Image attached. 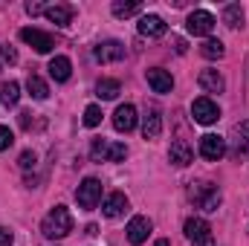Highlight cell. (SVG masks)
Returning a JSON list of instances; mask_svg holds the SVG:
<instances>
[{
	"label": "cell",
	"mask_w": 249,
	"mask_h": 246,
	"mask_svg": "<svg viewBox=\"0 0 249 246\" xmlns=\"http://www.w3.org/2000/svg\"><path fill=\"white\" fill-rule=\"evenodd\" d=\"M41 232H44L47 238H53V241L67 238V235L72 232V214H70V209H67V206H55V209L44 217Z\"/></svg>",
	"instance_id": "1"
},
{
	"label": "cell",
	"mask_w": 249,
	"mask_h": 246,
	"mask_svg": "<svg viewBox=\"0 0 249 246\" xmlns=\"http://www.w3.org/2000/svg\"><path fill=\"white\" fill-rule=\"evenodd\" d=\"M93 159L96 162H122L127 157V148L119 145V142H107V139H96L93 142Z\"/></svg>",
	"instance_id": "2"
},
{
	"label": "cell",
	"mask_w": 249,
	"mask_h": 246,
	"mask_svg": "<svg viewBox=\"0 0 249 246\" xmlns=\"http://www.w3.org/2000/svg\"><path fill=\"white\" fill-rule=\"evenodd\" d=\"M188 197H191L203 211H217V206H220V191H217L214 185H206V183L191 185Z\"/></svg>",
	"instance_id": "3"
},
{
	"label": "cell",
	"mask_w": 249,
	"mask_h": 246,
	"mask_svg": "<svg viewBox=\"0 0 249 246\" xmlns=\"http://www.w3.org/2000/svg\"><path fill=\"white\" fill-rule=\"evenodd\" d=\"M20 41H23V44H29V47H32L35 53H41V55L53 53V47H55L53 35H47V32H41V29H35V26L20 29Z\"/></svg>",
	"instance_id": "4"
},
{
	"label": "cell",
	"mask_w": 249,
	"mask_h": 246,
	"mask_svg": "<svg viewBox=\"0 0 249 246\" xmlns=\"http://www.w3.org/2000/svg\"><path fill=\"white\" fill-rule=\"evenodd\" d=\"M75 200H78V206L81 209H96L99 206V200H102V183L99 180H93V177H87L84 183L78 185V191H75Z\"/></svg>",
	"instance_id": "5"
},
{
	"label": "cell",
	"mask_w": 249,
	"mask_h": 246,
	"mask_svg": "<svg viewBox=\"0 0 249 246\" xmlns=\"http://www.w3.org/2000/svg\"><path fill=\"white\" fill-rule=\"evenodd\" d=\"M191 116H194V122L197 124H214L220 119V107L212 102V99H194V105H191Z\"/></svg>",
	"instance_id": "6"
},
{
	"label": "cell",
	"mask_w": 249,
	"mask_h": 246,
	"mask_svg": "<svg viewBox=\"0 0 249 246\" xmlns=\"http://www.w3.org/2000/svg\"><path fill=\"white\" fill-rule=\"evenodd\" d=\"M229 154L232 157H249V119L238 122L229 136Z\"/></svg>",
	"instance_id": "7"
},
{
	"label": "cell",
	"mask_w": 249,
	"mask_h": 246,
	"mask_svg": "<svg viewBox=\"0 0 249 246\" xmlns=\"http://www.w3.org/2000/svg\"><path fill=\"white\" fill-rule=\"evenodd\" d=\"M186 238L194 246H212V229L203 217H188L186 220Z\"/></svg>",
	"instance_id": "8"
},
{
	"label": "cell",
	"mask_w": 249,
	"mask_h": 246,
	"mask_svg": "<svg viewBox=\"0 0 249 246\" xmlns=\"http://www.w3.org/2000/svg\"><path fill=\"white\" fill-rule=\"evenodd\" d=\"M223 154H226V139H223V136H217V133H206V136H200V157L217 162Z\"/></svg>",
	"instance_id": "9"
},
{
	"label": "cell",
	"mask_w": 249,
	"mask_h": 246,
	"mask_svg": "<svg viewBox=\"0 0 249 246\" xmlns=\"http://www.w3.org/2000/svg\"><path fill=\"white\" fill-rule=\"evenodd\" d=\"M186 26H188L191 35H212V29H214V15L206 12V9H197V12L188 15Z\"/></svg>",
	"instance_id": "10"
},
{
	"label": "cell",
	"mask_w": 249,
	"mask_h": 246,
	"mask_svg": "<svg viewBox=\"0 0 249 246\" xmlns=\"http://www.w3.org/2000/svg\"><path fill=\"white\" fill-rule=\"evenodd\" d=\"M151 229H154V226H151V220H148V217H142V214H136V217H130V223H127V229H124V232H127V241H130L133 246H142L145 241H148Z\"/></svg>",
	"instance_id": "11"
},
{
	"label": "cell",
	"mask_w": 249,
	"mask_h": 246,
	"mask_svg": "<svg viewBox=\"0 0 249 246\" xmlns=\"http://www.w3.org/2000/svg\"><path fill=\"white\" fill-rule=\"evenodd\" d=\"M93 58L99 64H113V61H122L124 58V44L119 41H105L93 50Z\"/></svg>",
	"instance_id": "12"
},
{
	"label": "cell",
	"mask_w": 249,
	"mask_h": 246,
	"mask_svg": "<svg viewBox=\"0 0 249 246\" xmlns=\"http://www.w3.org/2000/svg\"><path fill=\"white\" fill-rule=\"evenodd\" d=\"M145 78H148V84H151V90H154V93H171V90H174V78H171V72H168V70H162V67L148 70V72H145Z\"/></svg>",
	"instance_id": "13"
},
{
	"label": "cell",
	"mask_w": 249,
	"mask_h": 246,
	"mask_svg": "<svg viewBox=\"0 0 249 246\" xmlns=\"http://www.w3.org/2000/svg\"><path fill=\"white\" fill-rule=\"evenodd\" d=\"M113 127L119 133H130L136 127V107L133 105H119L116 113H113Z\"/></svg>",
	"instance_id": "14"
},
{
	"label": "cell",
	"mask_w": 249,
	"mask_h": 246,
	"mask_svg": "<svg viewBox=\"0 0 249 246\" xmlns=\"http://www.w3.org/2000/svg\"><path fill=\"white\" fill-rule=\"evenodd\" d=\"M165 20L160 15H142L139 18V35H148V38H162L165 35Z\"/></svg>",
	"instance_id": "15"
},
{
	"label": "cell",
	"mask_w": 249,
	"mask_h": 246,
	"mask_svg": "<svg viewBox=\"0 0 249 246\" xmlns=\"http://www.w3.org/2000/svg\"><path fill=\"white\" fill-rule=\"evenodd\" d=\"M127 206H130V203H127V197H124L122 191H113V194H107V197H105L102 211H105V217H110V220H113V217H119V214L127 211Z\"/></svg>",
	"instance_id": "16"
},
{
	"label": "cell",
	"mask_w": 249,
	"mask_h": 246,
	"mask_svg": "<svg viewBox=\"0 0 249 246\" xmlns=\"http://www.w3.org/2000/svg\"><path fill=\"white\" fill-rule=\"evenodd\" d=\"M168 159H171L177 168H186L188 162L194 159V154H191V145H188L186 139H174V142H171V151H168Z\"/></svg>",
	"instance_id": "17"
},
{
	"label": "cell",
	"mask_w": 249,
	"mask_h": 246,
	"mask_svg": "<svg viewBox=\"0 0 249 246\" xmlns=\"http://www.w3.org/2000/svg\"><path fill=\"white\" fill-rule=\"evenodd\" d=\"M197 84H200L206 93H223V90H226V81H223V75H220L217 70H203V72L197 75Z\"/></svg>",
	"instance_id": "18"
},
{
	"label": "cell",
	"mask_w": 249,
	"mask_h": 246,
	"mask_svg": "<svg viewBox=\"0 0 249 246\" xmlns=\"http://www.w3.org/2000/svg\"><path fill=\"white\" fill-rule=\"evenodd\" d=\"M160 133H162V116L157 110H148L142 116V136L145 139H157Z\"/></svg>",
	"instance_id": "19"
},
{
	"label": "cell",
	"mask_w": 249,
	"mask_h": 246,
	"mask_svg": "<svg viewBox=\"0 0 249 246\" xmlns=\"http://www.w3.org/2000/svg\"><path fill=\"white\" fill-rule=\"evenodd\" d=\"M55 26H70V20H72V6H67V3H55V6H47V12H44Z\"/></svg>",
	"instance_id": "20"
},
{
	"label": "cell",
	"mask_w": 249,
	"mask_h": 246,
	"mask_svg": "<svg viewBox=\"0 0 249 246\" xmlns=\"http://www.w3.org/2000/svg\"><path fill=\"white\" fill-rule=\"evenodd\" d=\"M47 70H50V75H53L55 81H70V75H72V64H70L67 55H55Z\"/></svg>",
	"instance_id": "21"
},
{
	"label": "cell",
	"mask_w": 249,
	"mask_h": 246,
	"mask_svg": "<svg viewBox=\"0 0 249 246\" xmlns=\"http://www.w3.org/2000/svg\"><path fill=\"white\" fill-rule=\"evenodd\" d=\"M0 102H3L6 107H15V105L20 102V84H18V81H6V84L0 87Z\"/></svg>",
	"instance_id": "22"
},
{
	"label": "cell",
	"mask_w": 249,
	"mask_h": 246,
	"mask_svg": "<svg viewBox=\"0 0 249 246\" xmlns=\"http://www.w3.org/2000/svg\"><path fill=\"white\" fill-rule=\"evenodd\" d=\"M223 23L232 26V29L244 26V9H241V3H229V6L223 9Z\"/></svg>",
	"instance_id": "23"
},
{
	"label": "cell",
	"mask_w": 249,
	"mask_h": 246,
	"mask_svg": "<svg viewBox=\"0 0 249 246\" xmlns=\"http://www.w3.org/2000/svg\"><path fill=\"white\" fill-rule=\"evenodd\" d=\"M26 90H29L32 99H47L50 96V87H47V81L41 75H29L26 78Z\"/></svg>",
	"instance_id": "24"
},
{
	"label": "cell",
	"mask_w": 249,
	"mask_h": 246,
	"mask_svg": "<svg viewBox=\"0 0 249 246\" xmlns=\"http://www.w3.org/2000/svg\"><path fill=\"white\" fill-rule=\"evenodd\" d=\"M139 9H142L139 0H127V3H124V0H113V6H110V12H113L116 18H130V15H136Z\"/></svg>",
	"instance_id": "25"
},
{
	"label": "cell",
	"mask_w": 249,
	"mask_h": 246,
	"mask_svg": "<svg viewBox=\"0 0 249 246\" xmlns=\"http://www.w3.org/2000/svg\"><path fill=\"white\" fill-rule=\"evenodd\" d=\"M223 53H226V50H223V44H220L217 38H209V41L200 47V55H203V58H209V61H217V58H223Z\"/></svg>",
	"instance_id": "26"
},
{
	"label": "cell",
	"mask_w": 249,
	"mask_h": 246,
	"mask_svg": "<svg viewBox=\"0 0 249 246\" xmlns=\"http://www.w3.org/2000/svg\"><path fill=\"white\" fill-rule=\"evenodd\" d=\"M119 90H122V84H119L116 78H102V81H99V87H96L99 99H116V96H119Z\"/></svg>",
	"instance_id": "27"
},
{
	"label": "cell",
	"mask_w": 249,
	"mask_h": 246,
	"mask_svg": "<svg viewBox=\"0 0 249 246\" xmlns=\"http://www.w3.org/2000/svg\"><path fill=\"white\" fill-rule=\"evenodd\" d=\"M84 124H87V127L102 124V107H99V105H90V107L84 110Z\"/></svg>",
	"instance_id": "28"
},
{
	"label": "cell",
	"mask_w": 249,
	"mask_h": 246,
	"mask_svg": "<svg viewBox=\"0 0 249 246\" xmlns=\"http://www.w3.org/2000/svg\"><path fill=\"white\" fill-rule=\"evenodd\" d=\"M15 142V136H12V130L6 127V124H0V151H6L9 145Z\"/></svg>",
	"instance_id": "29"
},
{
	"label": "cell",
	"mask_w": 249,
	"mask_h": 246,
	"mask_svg": "<svg viewBox=\"0 0 249 246\" xmlns=\"http://www.w3.org/2000/svg\"><path fill=\"white\" fill-rule=\"evenodd\" d=\"M20 168H23V171L35 168V154H32V151H23V154H20Z\"/></svg>",
	"instance_id": "30"
},
{
	"label": "cell",
	"mask_w": 249,
	"mask_h": 246,
	"mask_svg": "<svg viewBox=\"0 0 249 246\" xmlns=\"http://www.w3.org/2000/svg\"><path fill=\"white\" fill-rule=\"evenodd\" d=\"M12 244H15V235H12L9 229L0 226V246H12Z\"/></svg>",
	"instance_id": "31"
},
{
	"label": "cell",
	"mask_w": 249,
	"mask_h": 246,
	"mask_svg": "<svg viewBox=\"0 0 249 246\" xmlns=\"http://www.w3.org/2000/svg\"><path fill=\"white\" fill-rule=\"evenodd\" d=\"M26 12H29V15H41V12H47V6H41V3H26Z\"/></svg>",
	"instance_id": "32"
},
{
	"label": "cell",
	"mask_w": 249,
	"mask_h": 246,
	"mask_svg": "<svg viewBox=\"0 0 249 246\" xmlns=\"http://www.w3.org/2000/svg\"><path fill=\"white\" fill-rule=\"evenodd\" d=\"M154 246H171V241H168V238H160V241H157Z\"/></svg>",
	"instance_id": "33"
},
{
	"label": "cell",
	"mask_w": 249,
	"mask_h": 246,
	"mask_svg": "<svg viewBox=\"0 0 249 246\" xmlns=\"http://www.w3.org/2000/svg\"><path fill=\"white\" fill-rule=\"evenodd\" d=\"M3 61H6V55H3V47H0V70H3Z\"/></svg>",
	"instance_id": "34"
}]
</instances>
